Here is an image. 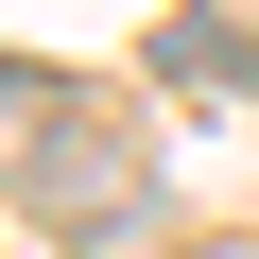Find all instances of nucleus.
<instances>
[{
	"instance_id": "obj_1",
	"label": "nucleus",
	"mask_w": 259,
	"mask_h": 259,
	"mask_svg": "<svg viewBox=\"0 0 259 259\" xmlns=\"http://www.w3.org/2000/svg\"><path fill=\"white\" fill-rule=\"evenodd\" d=\"M156 69H173V87H225V104H242V87H259V35H207V18H173V35H156Z\"/></svg>"
},
{
	"instance_id": "obj_2",
	"label": "nucleus",
	"mask_w": 259,
	"mask_h": 259,
	"mask_svg": "<svg viewBox=\"0 0 259 259\" xmlns=\"http://www.w3.org/2000/svg\"><path fill=\"white\" fill-rule=\"evenodd\" d=\"M52 121H69V104H52L35 69H0V190H35V156H52Z\"/></svg>"
}]
</instances>
